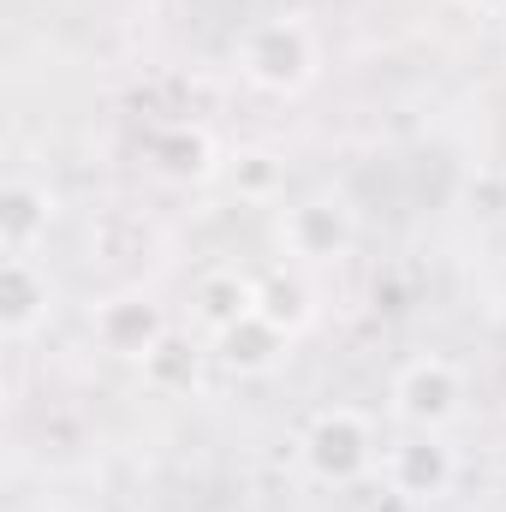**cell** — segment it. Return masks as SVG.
Masks as SVG:
<instances>
[{
    "label": "cell",
    "instance_id": "cell-2",
    "mask_svg": "<svg viewBox=\"0 0 506 512\" xmlns=\"http://www.w3.org/2000/svg\"><path fill=\"white\" fill-rule=\"evenodd\" d=\"M298 465L322 489H352L381 465V429L364 405H322L298 435Z\"/></svg>",
    "mask_w": 506,
    "mask_h": 512
},
{
    "label": "cell",
    "instance_id": "cell-15",
    "mask_svg": "<svg viewBox=\"0 0 506 512\" xmlns=\"http://www.w3.org/2000/svg\"><path fill=\"white\" fill-rule=\"evenodd\" d=\"M459 6H471L477 18H506V0H459Z\"/></svg>",
    "mask_w": 506,
    "mask_h": 512
},
{
    "label": "cell",
    "instance_id": "cell-6",
    "mask_svg": "<svg viewBox=\"0 0 506 512\" xmlns=\"http://www.w3.org/2000/svg\"><path fill=\"white\" fill-rule=\"evenodd\" d=\"M167 334H173V322L149 292H114L90 310V340L120 364H143Z\"/></svg>",
    "mask_w": 506,
    "mask_h": 512
},
{
    "label": "cell",
    "instance_id": "cell-7",
    "mask_svg": "<svg viewBox=\"0 0 506 512\" xmlns=\"http://www.w3.org/2000/svg\"><path fill=\"white\" fill-rule=\"evenodd\" d=\"M48 304H54L48 268L36 256H0V334L12 346H24L48 322Z\"/></svg>",
    "mask_w": 506,
    "mask_h": 512
},
{
    "label": "cell",
    "instance_id": "cell-12",
    "mask_svg": "<svg viewBox=\"0 0 506 512\" xmlns=\"http://www.w3.org/2000/svg\"><path fill=\"white\" fill-rule=\"evenodd\" d=\"M256 310L268 316V322H280L292 340L310 328V316H316V298H310V286H304V274L292 268V274H268V280H256Z\"/></svg>",
    "mask_w": 506,
    "mask_h": 512
},
{
    "label": "cell",
    "instance_id": "cell-11",
    "mask_svg": "<svg viewBox=\"0 0 506 512\" xmlns=\"http://www.w3.org/2000/svg\"><path fill=\"white\" fill-rule=\"evenodd\" d=\"M191 304H197V328L215 340V334L233 328L245 310H256V280H245L239 268H209V274L197 280Z\"/></svg>",
    "mask_w": 506,
    "mask_h": 512
},
{
    "label": "cell",
    "instance_id": "cell-5",
    "mask_svg": "<svg viewBox=\"0 0 506 512\" xmlns=\"http://www.w3.org/2000/svg\"><path fill=\"white\" fill-rule=\"evenodd\" d=\"M381 477L405 507H435L453 495L459 483V453L447 447V435H417L399 429V441L381 447Z\"/></svg>",
    "mask_w": 506,
    "mask_h": 512
},
{
    "label": "cell",
    "instance_id": "cell-13",
    "mask_svg": "<svg viewBox=\"0 0 506 512\" xmlns=\"http://www.w3.org/2000/svg\"><path fill=\"white\" fill-rule=\"evenodd\" d=\"M137 370H143V382L155 387V393H185V387L197 382V346L185 334H167Z\"/></svg>",
    "mask_w": 506,
    "mask_h": 512
},
{
    "label": "cell",
    "instance_id": "cell-14",
    "mask_svg": "<svg viewBox=\"0 0 506 512\" xmlns=\"http://www.w3.org/2000/svg\"><path fill=\"white\" fill-rule=\"evenodd\" d=\"M227 173H233L239 197H251V203H274V197H280V179H286L268 149H239V155L227 161Z\"/></svg>",
    "mask_w": 506,
    "mask_h": 512
},
{
    "label": "cell",
    "instance_id": "cell-9",
    "mask_svg": "<svg viewBox=\"0 0 506 512\" xmlns=\"http://www.w3.org/2000/svg\"><path fill=\"white\" fill-rule=\"evenodd\" d=\"M149 161H155V173H167L179 185H203V179H215L227 167L221 149H215V137L203 126H191V120H173V126L155 131L149 137Z\"/></svg>",
    "mask_w": 506,
    "mask_h": 512
},
{
    "label": "cell",
    "instance_id": "cell-10",
    "mask_svg": "<svg viewBox=\"0 0 506 512\" xmlns=\"http://www.w3.org/2000/svg\"><path fill=\"white\" fill-rule=\"evenodd\" d=\"M54 221V197L36 179H12L0 197V251L6 256H36Z\"/></svg>",
    "mask_w": 506,
    "mask_h": 512
},
{
    "label": "cell",
    "instance_id": "cell-4",
    "mask_svg": "<svg viewBox=\"0 0 506 512\" xmlns=\"http://www.w3.org/2000/svg\"><path fill=\"white\" fill-rule=\"evenodd\" d=\"M387 411H393L399 429L447 435L465 417V370L441 352H423V358L399 364L393 382H387Z\"/></svg>",
    "mask_w": 506,
    "mask_h": 512
},
{
    "label": "cell",
    "instance_id": "cell-8",
    "mask_svg": "<svg viewBox=\"0 0 506 512\" xmlns=\"http://www.w3.org/2000/svg\"><path fill=\"white\" fill-rule=\"evenodd\" d=\"M209 352H215V364L233 370V376H268V370L292 352V334H286L280 322H268L262 310H245L233 328H221V334L209 340Z\"/></svg>",
    "mask_w": 506,
    "mask_h": 512
},
{
    "label": "cell",
    "instance_id": "cell-3",
    "mask_svg": "<svg viewBox=\"0 0 506 512\" xmlns=\"http://www.w3.org/2000/svg\"><path fill=\"white\" fill-rule=\"evenodd\" d=\"M274 245L292 268H328V262H346L358 245V215L346 197L334 191H304L292 203L274 209Z\"/></svg>",
    "mask_w": 506,
    "mask_h": 512
},
{
    "label": "cell",
    "instance_id": "cell-1",
    "mask_svg": "<svg viewBox=\"0 0 506 512\" xmlns=\"http://www.w3.org/2000/svg\"><path fill=\"white\" fill-rule=\"evenodd\" d=\"M233 66L262 96H298L322 72V42L298 12H274V18L245 24V36L233 42Z\"/></svg>",
    "mask_w": 506,
    "mask_h": 512
}]
</instances>
